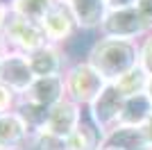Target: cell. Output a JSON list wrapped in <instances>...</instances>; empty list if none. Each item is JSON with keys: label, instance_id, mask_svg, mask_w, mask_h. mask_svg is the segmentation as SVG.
<instances>
[{"label": "cell", "instance_id": "cell-1", "mask_svg": "<svg viewBox=\"0 0 152 150\" xmlns=\"http://www.w3.org/2000/svg\"><path fill=\"white\" fill-rule=\"evenodd\" d=\"M86 62L98 71L107 84H114L121 75L139 64V41L100 37L86 52Z\"/></svg>", "mask_w": 152, "mask_h": 150}, {"label": "cell", "instance_id": "cell-2", "mask_svg": "<svg viewBox=\"0 0 152 150\" xmlns=\"http://www.w3.org/2000/svg\"><path fill=\"white\" fill-rule=\"evenodd\" d=\"M64 84H66V98H70L80 107H89L100 96L102 89L107 87V82L98 75V71L86 59L70 64L68 68H66Z\"/></svg>", "mask_w": 152, "mask_h": 150}, {"label": "cell", "instance_id": "cell-3", "mask_svg": "<svg viewBox=\"0 0 152 150\" xmlns=\"http://www.w3.org/2000/svg\"><path fill=\"white\" fill-rule=\"evenodd\" d=\"M123 105H125V96H123L114 84H107V87L100 91V96L86 107L89 121L98 127V132H100L102 137L109 134L114 127H118L121 114H123Z\"/></svg>", "mask_w": 152, "mask_h": 150}, {"label": "cell", "instance_id": "cell-4", "mask_svg": "<svg viewBox=\"0 0 152 150\" xmlns=\"http://www.w3.org/2000/svg\"><path fill=\"white\" fill-rule=\"evenodd\" d=\"M2 34H5V39H7L9 50L20 52V55H30V52L43 48V46L48 43V37H45L41 23L27 21V18H23V16H16V14L9 16Z\"/></svg>", "mask_w": 152, "mask_h": 150}, {"label": "cell", "instance_id": "cell-5", "mask_svg": "<svg viewBox=\"0 0 152 150\" xmlns=\"http://www.w3.org/2000/svg\"><path fill=\"white\" fill-rule=\"evenodd\" d=\"M148 34V27L139 16L136 7L129 9H109L107 18L100 27V37L107 39H125V41H141Z\"/></svg>", "mask_w": 152, "mask_h": 150}, {"label": "cell", "instance_id": "cell-6", "mask_svg": "<svg viewBox=\"0 0 152 150\" xmlns=\"http://www.w3.org/2000/svg\"><path fill=\"white\" fill-rule=\"evenodd\" d=\"M37 80L34 73H32V66L27 62V55H20V52H7L2 57V73H0V82L9 87L14 93L25 96V91L32 87V82Z\"/></svg>", "mask_w": 152, "mask_h": 150}, {"label": "cell", "instance_id": "cell-7", "mask_svg": "<svg viewBox=\"0 0 152 150\" xmlns=\"http://www.w3.org/2000/svg\"><path fill=\"white\" fill-rule=\"evenodd\" d=\"M82 121H84L82 107L77 105V102H73L70 98H64V100H59L57 105H52L50 109H48V125H45V132L68 139L70 134L80 127Z\"/></svg>", "mask_w": 152, "mask_h": 150}, {"label": "cell", "instance_id": "cell-8", "mask_svg": "<svg viewBox=\"0 0 152 150\" xmlns=\"http://www.w3.org/2000/svg\"><path fill=\"white\" fill-rule=\"evenodd\" d=\"M41 27H43L45 37H48V43H55V46L66 43V41L73 37V32L77 30L68 2L57 0V2L52 5V9L45 14V18L41 21Z\"/></svg>", "mask_w": 152, "mask_h": 150}, {"label": "cell", "instance_id": "cell-9", "mask_svg": "<svg viewBox=\"0 0 152 150\" xmlns=\"http://www.w3.org/2000/svg\"><path fill=\"white\" fill-rule=\"evenodd\" d=\"M27 62L32 66L34 77H55V75H64L66 68H68L61 48L55 46V43H45L43 48L30 52Z\"/></svg>", "mask_w": 152, "mask_h": 150}, {"label": "cell", "instance_id": "cell-10", "mask_svg": "<svg viewBox=\"0 0 152 150\" xmlns=\"http://www.w3.org/2000/svg\"><path fill=\"white\" fill-rule=\"evenodd\" d=\"M20 98L50 109L52 105H57L59 100L66 98L64 75H55V77H37V80L32 82V87L25 91V96H20Z\"/></svg>", "mask_w": 152, "mask_h": 150}, {"label": "cell", "instance_id": "cell-11", "mask_svg": "<svg viewBox=\"0 0 152 150\" xmlns=\"http://www.w3.org/2000/svg\"><path fill=\"white\" fill-rule=\"evenodd\" d=\"M68 7L77 30H100L109 14L107 0H70Z\"/></svg>", "mask_w": 152, "mask_h": 150}, {"label": "cell", "instance_id": "cell-12", "mask_svg": "<svg viewBox=\"0 0 152 150\" xmlns=\"http://www.w3.org/2000/svg\"><path fill=\"white\" fill-rule=\"evenodd\" d=\"M27 141H32V137L18 114H0V150H25Z\"/></svg>", "mask_w": 152, "mask_h": 150}, {"label": "cell", "instance_id": "cell-13", "mask_svg": "<svg viewBox=\"0 0 152 150\" xmlns=\"http://www.w3.org/2000/svg\"><path fill=\"white\" fill-rule=\"evenodd\" d=\"M102 146H116L121 150H152L143 127H129V125H118L104 134Z\"/></svg>", "mask_w": 152, "mask_h": 150}, {"label": "cell", "instance_id": "cell-14", "mask_svg": "<svg viewBox=\"0 0 152 150\" xmlns=\"http://www.w3.org/2000/svg\"><path fill=\"white\" fill-rule=\"evenodd\" d=\"M150 116H152V100L148 98V93H139V96H132V98H125L121 123L118 125L143 127Z\"/></svg>", "mask_w": 152, "mask_h": 150}, {"label": "cell", "instance_id": "cell-15", "mask_svg": "<svg viewBox=\"0 0 152 150\" xmlns=\"http://www.w3.org/2000/svg\"><path fill=\"white\" fill-rule=\"evenodd\" d=\"M14 112L18 114L20 121L25 123L30 137H37L39 132H43L45 125H48V107H41V105H37V102L18 98V105L14 107Z\"/></svg>", "mask_w": 152, "mask_h": 150}, {"label": "cell", "instance_id": "cell-16", "mask_svg": "<svg viewBox=\"0 0 152 150\" xmlns=\"http://www.w3.org/2000/svg\"><path fill=\"white\" fill-rule=\"evenodd\" d=\"M148 80H150V75H148L145 71H143L139 64H136L132 71H127L125 75H121V77L114 82V87L118 89V91H121L125 98H132V96L145 93V89H148Z\"/></svg>", "mask_w": 152, "mask_h": 150}, {"label": "cell", "instance_id": "cell-17", "mask_svg": "<svg viewBox=\"0 0 152 150\" xmlns=\"http://www.w3.org/2000/svg\"><path fill=\"white\" fill-rule=\"evenodd\" d=\"M55 2L57 0H9V7H12V14H16V16L41 23Z\"/></svg>", "mask_w": 152, "mask_h": 150}, {"label": "cell", "instance_id": "cell-18", "mask_svg": "<svg viewBox=\"0 0 152 150\" xmlns=\"http://www.w3.org/2000/svg\"><path fill=\"white\" fill-rule=\"evenodd\" d=\"M32 146H34V150H68V139L43 130L37 137H32Z\"/></svg>", "mask_w": 152, "mask_h": 150}, {"label": "cell", "instance_id": "cell-19", "mask_svg": "<svg viewBox=\"0 0 152 150\" xmlns=\"http://www.w3.org/2000/svg\"><path fill=\"white\" fill-rule=\"evenodd\" d=\"M139 66L148 75H152V32H148L139 41Z\"/></svg>", "mask_w": 152, "mask_h": 150}, {"label": "cell", "instance_id": "cell-20", "mask_svg": "<svg viewBox=\"0 0 152 150\" xmlns=\"http://www.w3.org/2000/svg\"><path fill=\"white\" fill-rule=\"evenodd\" d=\"M18 105V96L14 93L9 87H5L0 82V114L5 112H14V107Z\"/></svg>", "mask_w": 152, "mask_h": 150}, {"label": "cell", "instance_id": "cell-21", "mask_svg": "<svg viewBox=\"0 0 152 150\" xmlns=\"http://www.w3.org/2000/svg\"><path fill=\"white\" fill-rule=\"evenodd\" d=\"M136 12H139V16L143 18V23H145L148 32H152V0H139Z\"/></svg>", "mask_w": 152, "mask_h": 150}, {"label": "cell", "instance_id": "cell-22", "mask_svg": "<svg viewBox=\"0 0 152 150\" xmlns=\"http://www.w3.org/2000/svg\"><path fill=\"white\" fill-rule=\"evenodd\" d=\"M12 16V7H9V0H0V32L5 30L7 21Z\"/></svg>", "mask_w": 152, "mask_h": 150}, {"label": "cell", "instance_id": "cell-23", "mask_svg": "<svg viewBox=\"0 0 152 150\" xmlns=\"http://www.w3.org/2000/svg\"><path fill=\"white\" fill-rule=\"evenodd\" d=\"M109 9H129V7H136L139 0H107Z\"/></svg>", "mask_w": 152, "mask_h": 150}, {"label": "cell", "instance_id": "cell-24", "mask_svg": "<svg viewBox=\"0 0 152 150\" xmlns=\"http://www.w3.org/2000/svg\"><path fill=\"white\" fill-rule=\"evenodd\" d=\"M7 52H12V50H9V46H7V39H5V34L0 32V57H5Z\"/></svg>", "mask_w": 152, "mask_h": 150}, {"label": "cell", "instance_id": "cell-25", "mask_svg": "<svg viewBox=\"0 0 152 150\" xmlns=\"http://www.w3.org/2000/svg\"><path fill=\"white\" fill-rule=\"evenodd\" d=\"M143 132H145L148 141H150V146H152V116H150V118H148V123L143 125Z\"/></svg>", "mask_w": 152, "mask_h": 150}, {"label": "cell", "instance_id": "cell-26", "mask_svg": "<svg viewBox=\"0 0 152 150\" xmlns=\"http://www.w3.org/2000/svg\"><path fill=\"white\" fill-rule=\"evenodd\" d=\"M145 93H148V98L152 100V75H150V80H148V89H145Z\"/></svg>", "mask_w": 152, "mask_h": 150}, {"label": "cell", "instance_id": "cell-27", "mask_svg": "<svg viewBox=\"0 0 152 150\" xmlns=\"http://www.w3.org/2000/svg\"><path fill=\"white\" fill-rule=\"evenodd\" d=\"M100 150H121V148H116V146H100Z\"/></svg>", "mask_w": 152, "mask_h": 150}, {"label": "cell", "instance_id": "cell-28", "mask_svg": "<svg viewBox=\"0 0 152 150\" xmlns=\"http://www.w3.org/2000/svg\"><path fill=\"white\" fill-rule=\"evenodd\" d=\"M0 73H2V57H0Z\"/></svg>", "mask_w": 152, "mask_h": 150}, {"label": "cell", "instance_id": "cell-29", "mask_svg": "<svg viewBox=\"0 0 152 150\" xmlns=\"http://www.w3.org/2000/svg\"><path fill=\"white\" fill-rule=\"evenodd\" d=\"M61 2H70V0H61Z\"/></svg>", "mask_w": 152, "mask_h": 150}, {"label": "cell", "instance_id": "cell-30", "mask_svg": "<svg viewBox=\"0 0 152 150\" xmlns=\"http://www.w3.org/2000/svg\"><path fill=\"white\" fill-rule=\"evenodd\" d=\"M91 150H100V148H91Z\"/></svg>", "mask_w": 152, "mask_h": 150}]
</instances>
